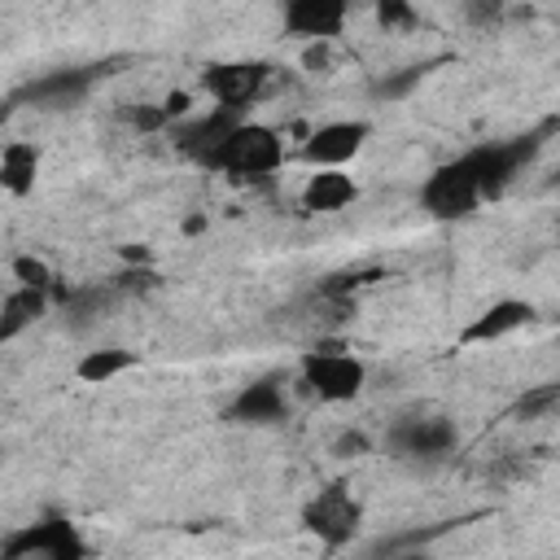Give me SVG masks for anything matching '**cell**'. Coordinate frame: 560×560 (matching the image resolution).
<instances>
[{"label":"cell","instance_id":"7402d4cb","mask_svg":"<svg viewBox=\"0 0 560 560\" xmlns=\"http://www.w3.org/2000/svg\"><path fill=\"white\" fill-rule=\"evenodd\" d=\"M376 13H381L385 26H411L416 22V13H411L407 0H376Z\"/></svg>","mask_w":560,"mask_h":560},{"label":"cell","instance_id":"52a82bcc","mask_svg":"<svg viewBox=\"0 0 560 560\" xmlns=\"http://www.w3.org/2000/svg\"><path fill=\"white\" fill-rule=\"evenodd\" d=\"M359 503L346 494V486H328V490H319L306 508H302V525L328 547V551H337V547H346L354 534H359Z\"/></svg>","mask_w":560,"mask_h":560},{"label":"cell","instance_id":"ba28073f","mask_svg":"<svg viewBox=\"0 0 560 560\" xmlns=\"http://www.w3.org/2000/svg\"><path fill=\"white\" fill-rule=\"evenodd\" d=\"M267 74H271V66H262V61H214V66L201 70V88L223 109H241L245 114L262 96Z\"/></svg>","mask_w":560,"mask_h":560},{"label":"cell","instance_id":"9c48e42d","mask_svg":"<svg viewBox=\"0 0 560 560\" xmlns=\"http://www.w3.org/2000/svg\"><path fill=\"white\" fill-rule=\"evenodd\" d=\"M459 442L455 424L442 420V416H424V420H398L385 438V446L398 455V459H442L451 455Z\"/></svg>","mask_w":560,"mask_h":560},{"label":"cell","instance_id":"3957f363","mask_svg":"<svg viewBox=\"0 0 560 560\" xmlns=\"http://www.w3.org/2000/svg\"><path fill=\"white\" fill-rule=\"evenodd\" d=\"M420 206L429 219L438 223H455V219H468L477 206H481V184H477V171L472 162L459 153L455 162H442L424 184H420Z\"/></svg>","mask_w":560,"mask_h":560},{"label":"cell","instance_id":"44dd1931","mask_svg":"<svg viewBox=\"0 0 560 560\" xmlns=\"http://www.w3.org/2000/svg\"><path fill=\"white\" fill-rule=\"evenodd\" d=\"M13 271H18V280H22V284H35V289H52V271H48V262H39V258H31V254L13 258Z\"/></svg>","mask_w":560,"mask_h":560},{"label":"cell","instance_id":"9a60e30c","mask_svg":"<svg viewBox=\"0 0 560 560\" xmlns=\"http://www.w3.org/2000/svg\"><path fill=\"white\" fill-rule=\"evenodd\" d=\"M354 197H359V188H354L350 175H341L337 166H319V171L306 179V188H302V210H311V214H332V210H346Z\"/></svg>","mask_w":560,"mask_h":560},{"label":"cell","instance_id":"7a4b0ae2","mask_svg":"<svg viewBox=\"0 0 560 560\" xmlns=\"http://www.w3.org/2000/svg\"><path fill=\"white\" fill-rule=\"evenodd\" d=\"M551 127H556V122H542V131L512 136V140H494V144H477V149L464 153V158L472 162V171H477L481 201H494V197L508 192V184L534 162V153H538V144H542V136H547Z\"/></svg>","mask_w":560,"mask_h":560},{"label":"cell","instance_id":"e0dca14e","mask_svg":"<svg viewBox=\"0 0 560 560\" xmlns=\"http://www.w3.org/2000/svg\"><path fill=\"white\" fill-rule=\"evenodd\" d=\"M35 171H39V149L26 140H13L0 149V184L13 197H26L35 188Z\"/></svg>","mask_w":560,"mask_h":560},{"label":"cell","instance_id":"6da1fadb","mask_svg":"<svg viewBox=\"0 0 560 560\" xmlns=\"http://www.w3.org/2000/svg\"><path fill=\"white\" fill-rule=\"evenodd\" d=\"M280 162H284L280 136H276L271 127H262V122H241V127L214 149V158H210L206 166H210V171H223L232 184H258V179H267L271 171H280Z\"/></svg>","mask_w":560,"mask_h":560},{"label":"cell","instance_id":"8fae6325","mask_svg":"<svg viewBox=\"0 0 560 560\" xmlns=\"http://www.w3.org/2000/svg\"><path fill=\"white\" fill-rule=\"evenodd\" d=\"M368 136H372V127H368L363 118L324 122L319 131L306 136V144H302V162H311V166H341V162H350V158L363 149Z\"/></svg>","mask_w":560,"mask_h":560},{"label":"cell","instance_id":"30bf717a","mask_svg":"<svg viewBox=\"0 0 560 560\" xmlns=\"http://www.w3.org/2000/svg\"><path fill=\"white\" fill-rule=\"evenodd\" d=\"M245 122V114L241 109H223V105H214L210 114H201V118H188V122H179V127H171V140H175V149L184 153V158H192V162H210L214 158V149L236 131Z\"/></svg>","mask_w":560,"mask_h":560},{"label":"cell","instance_id":"8992f818","mask_svg":"<svg viewBox=\"0 0 560 560\" xmlns=\"http://www.w3.org/2000/svg\"><path fill=\"white\" fill-rule=\"evenodd\" d=\"M101 74H109V66H66V70H48V74L31 79V83H26L9 105L70 109V105H79V101L92 92V83H96Z\"/></svg>","mask_w":560,"mask_h":560},{"label":"cell","instance_id":"5b68a950","mask_svg":"<svg viewBox=\"0 0 560 560\" xmlns=\"http://www.w3.org/2000/svg\"><path fill=\"white\" fill-rule=\"evenodd\" d=\"M92 547L83 542L79 525H70L66 516H44L35 525H22L13 529L4 542H0V556L9 560H22V556H48V560H83Z\"/></svg>","mask_w":560,"mask_h":560},{"label":"cell","instance_id":"277c9868","mask_svg":"<svg viewBox=\"0 0 560 560\" xmlns=\"http://www.w3.org/2000/svg\"><path fill=\"white\" fill-rule=\"evenodd\" d=\"M302 381H306V389L311 394H319L324 402H350V398H359V389H363V381H368V368L354 359V354H346L341 346H315L306 359H302Z\"/></svg>","mask_w":560,"mask_h":560},{"label":"cell","instance_id":"2e32d148","mask_svg":"<svg viewBox=\"0 0 560 560\" xmlns=\"http://www.w3.org/2000/svg\"><path fill=\"white\" fill-rule=\"evenodd\" d=\"M44 311H48V289H35V284L13 289L0 306V341H13L18 332H26Z\"/></svg>","mask_w":560,"mask_h":560},{"label":"cell","instance_id":"d6986e66","mask_svg":"<svg viewBox=\"0 0 560 560\" xmlns=\"http://www.w3.org/2000/svg\"><path fill=\"white\" fill-rule=\"evenodd\" d=\"M429 70H433L429 61H424V66H402L398 74L376 79V83H372V96H381V101H398V96H407V92H411V88H416V83H420Z\"/></svg>","mask_w":560,"mask_h":560},{"label":"cell","instance_id":"4fadbf2b","mask_svg":"<svg viewBox=\"0 0 560 560\" xmlns=\"http://www.w3.org/2000/svg\"><path fill=\"white\" fill-rule=\"evenodd\" d=\"M284 416H289V398H284L280 376H262V381L245 385L236 394V402L228 407V420H236V424H276Z\"/></svg>","mask_w":560,"mask_h":560},{"label":"cell","instance_id":"ffe728a7","mask_svg":"<svg viewBox=\"0 0 560 560\" xmlns=\"http://www.w3.org/2000/svg\"><path fill=\"white\" fill-rule=\"evenodd\" d=\"M556 402H560V385H538V389H529V394L516 402V416H521V420H542V416L556 411Z\"/></svg>","mask_w":560,"mask_h":560},{"label":"cell","instance_id":"cb8c5ba5","mask_svg":"<svg viewBox=\"0 0 560 560\" xmlns=\"http://www.w3.org/2000/svg\"><path fill=\"white\" fill-rule=\"evenodd\" d=\"M127 118H131L140 131H158V127H166V122H171L162 105H158V109H127Z\"/></svg>","mask_w":560,"mask_h":560},{"label":"cell","instance_id":"603a6c76","mask_svg":"<svg viewBox=\"0 0 560 560\" xmlns=\"http://www.w3.org/2000/svg\"><path fill=\"white\" fill-rule=\"evenodd\" d=\"M499 13H503V0H468V22L477 26H490Z\"/></svg>","mask_w":560,"mask_h":560},{"label":"cell","instance_id":"5bb4252c","mask_svg":"<svg viewBox=\"0 0 560 560\" xmlns=\"http://www.w3.org/2000/svg\"><path fill=\"white\" fill-rule=\"evenodd\" d=\"M529 319H534V306H529V302H521V298H499V302H490V306L459 332V341H464V346H486V341H499V337L525 328Z\"/></svg>","mask_w":560,"mask_h":560},{"label":"cell","instance_id":"ac0fdd59","mask_svg":"<svg viewBox=\"0 0 560 560\" xmlns=\"http://www.w3.org/2000/svg\"><path fill=\"white\" fill-rule=\"evenodd\" d=\"M127 368H136V354L122 350V346H109V350H92V354H83L79 368H74V376L88 381V385H105V381H114V376L127 372Z\"/></svg>","mask_w":560,"mask_h":560},{"label":"cell","instance_id":"d4e9b609","mask_svg":"<svg viewBox=\"0 0 560 560\" xmlns=\"http://www.w3.org/2000/svg\"><path fill=\"white\" fill-rule=\"evenodd\" d=\"M0 118H4V109H0Z\"/></svg>","mask_w":560,"mask_h":560},{"label":"cell","instance_id":"7c38bea8","mask_svg":"<svg viewBox=\"0 0 560 560\" xmlns=\"http://www.w3.org/2000/svg\"><path fill=\"white\" fill-rule=\"evenodd\" d=\"M354 0H284V31L298 39H332L341 35Z\"/></svg>","mask_w":560,"mask_h":560}]
</instances>
